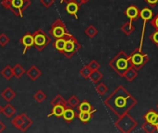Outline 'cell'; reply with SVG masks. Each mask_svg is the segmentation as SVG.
<instances>
[{
  "instance_id": "obj_1",
  "label": "cell",
  "mask_w": 158,
  "mask_h": 133,
  "mask_svg": "<svg viewBox=\"0 0 158 133\" xmlns=\"http://www.w3.org/2000/svg\"><path fill=\"white\" fill-rule=\"evenodd\" d=\"M104 103L115 115L120 117L129 113L138 104V101L124 86L119 85L106 97Z\"/></svg>"
},
{
  "instance_id": "obj_2",
  "label": "cell",
  "mask_w": 158,
  "mask_h": 133,
  "mask_svg": "<svg viewBox=\"0 0 158 133\" xmlns=\"http://www.w3.org/2000/svg\"><path fill=\"white\" fill-rule=\"evenodd\" d=\"M109 66L118 76L124 77L125 72L131 66V64L130 62L129 56L124 51H120L109 61Z\"/></svg>"
},
{
  "instance_id": "obj_3",
  "label": "cell",
  "mask_w": 158,
  "mask_h": 133,
  "mask_svg": "<svg viewBox=\"0 0 158 133\" xmlns=\"http://www.w3.org/2000/svg\"><path fill=\"white\" fill-rule=\"evenodd\" d=\"M117 129L123 133L132 132L137 127L138 122L129 114H125L123 116L118 117V119L115 122Z\"/></svg>"
},
{
  "instance_id": "obj_4",
  "label": "cell",
  "mask_w": 158,
  "mask_h": 133,
  "mask_svg": "<svg viewBox=\"0 0 158 133\" xmlns=\"http://www.w3.org/2000/svg\"><path fill=\"white\" fill-rule=\"evenodd\" d=\"M64 38L66 39V45L62 55H64L67 58H71L81 48V44L69 32L66 34Z\"/></svg>"
},
{
  "instance_id": "obj_5",
  "label": "cell",
  "mask_w": 158,
  "mask_h": 133,
  "mask_svg": "<svg viewBox=\"0 0 158 133\" xmlns=\"http://www.w3.org/2000/svg\"><path fill=\"white\" fill-rule=\"evenodd\" d=\"M130 62L131 64V66L137 69L140 70L142 68H143V66H145V64L149 61V56L148 55L144 54L142 51V48H136L130 56Z\"/></svg>"
},
{
  "instance_id": "obj_6",
  "label": "cell",
  "mask_w": 158,
  "mask_h": 133,
  "mask_svg": "<svg viewBox=\"0 0 158 133\" xmlns=\"http://www.w3.org/2000/svg\"><path fill=\"white\" fill-rule=\"evenodd\" d=\"M32 34L34 41L33 46L38 51H43L51 43V37L47 33H45L42 29L36 30Z\"/></svg>"
},
{
  "instance_id": "obj_7",
  "label": "cell",
  "mask_w": 158,
  "mask_h": 133,
  "mask_svg": "<svg viewBox=\"0 0 158 133\" xmlns=\"http://www.w3.org/2000/svg\"><path fill=\"white\" fill-rule=\"evenodd\" d=\"M49 33L53 38L58 39V38L64 37L69 32H68L67 27H66L65 23L63 22V20L60 19H56L54 21V23L52 24L50 31H49Z\"/></svg>"
},
{
  "instance_id": "obj_8",
  "label": "cell",
  "mask_w": 158,
  "mask_h": 133,
  "mask_svg": "<svg viewBox=\"0 0 158 133\" xmlns=\"http://www.w3.org/2000/svg\"><path fill=\"white\" fill-rule=\"evenodd\" d=\"M31 0H11L10 10L14 15L19 18L23 17V12L31 6Z\"/></svg>"
},
{
  "instance_id": "obj_9",
  "label": "cell",
  "mask_w": 158,
  "mask_h": 133,
  "mask_svg": "<svg viewBox=\"0 0 158 133\" xmlns=\"http://www.w3.org/2000/svg\"><path fill=\"white\" fill-rule=\"evenodd\" d=\"M19 44L23 46V51H22V55H25L26 52L31 49L33 44H34V41H33V34L31 32H26L20 39H19Z\"/></svg>"
},
{
  "instance_id": "obj_10",
  "label": "cell",
  "mask_w": 158,
  "mask_h": 133,
  "mask_svg": "<svg viewBox=\"0 0 158 133\" xmlns=\"http://www.w3.org/2000/svg\"><path fill=\"white\" fill-rule=\"evenodd\" d=\"M140 12H141V10L138 8V6L131 5V6H128V7L125 9L124 14H125V16H126L131 21L133 22V21L139 19V18H140Z\"/></svg>"
},
{
  "instance_id": "obj_11",
  "label": "cell",
  "mask_w": 158,
  "mask_h": 133,
  "mask_svg": "<svg viewBox=\"0 0 158 133\" xmlns=\"http://www.w3.org/2000/svg\"><path fill=\"white\" fill-rule=\"evenodd\" d=\"M76 118H77V113L75 112L74 108L68 106L65 108V111L62 116V118L64 119V121L68 124H70Z\"/></svg>"
},
{
  "instance_id": "obj_12",
  "label": "cell",
  "mask_w": 158,
  "mask_h": 133,
  "mask_svg": "<svg viewBox=\"0 0 158 133\" xmlns=\"http://www.w3.org/2000/svg\"><path fill=\"white\" fill-rule=\"evenodd\" d=\"M143 119L147 122L154 124L156 128H158V112L154 109L149 110L146 114L143 115Z\"/></svg>"
},
{
  "instance_id": "obj_13",
  "label": "cell",
  "mask_w": 158,
  "mask_h": 133,
  "mask_svg": "<svg viewBox=\"0 0 158 133\" xmlns=\"http://www.w3.org/2000/svg\"><path fill=\"white\" fill-rule=\"evenodd\" d=\"M26 74L27 76L32 81H35L38 78L41 77L42 75V71L34 65H32L31 68H29V69L26 71Z\"/></svg>"
},
{
  "instance_id": "obj_14",
  "label": "cell",
  "mask_w": 158,
  "mask_h": 133,
  "mask_svg": "<svg viewBox=\"0 0 158 133\" xmlns=\"http://www.w3.org/2000/svg\"><path fill=\"white\" fill-rule=\"evenodd\" d=\"M67 106H63V105H56V106H52L53 108L51 110V113L47 115V118H50V117H53V116L56 117V118H62L63 113L65 111V108Z\"/></svg>"
},
{
  "instance_id": "obj_15",
  "label": "cell",
  "mask_w": 158,
  "mask_h": 133,
  "mask_svg": "<svg viewBox=\"0 0 158 133\" xmlns=\"http://www.w3.org/2000/svg\"><path fill=\"white\" fill-rule=\"evenodd\" d=\"M79 8H80V6H79L77 3H75L74 1L69 2V3H67L66 7H65V9H66V11H67V13H68V14H69V15L74 16L76 19H78V16H77V14H78Z\"/></svg>"
},
{
  "instance_id": "obj_16",
  "label": "cell",
  "mask_w": 158,
  "mask_h": 133,
  "mask_svg": "<svg viewBox=\"0 0 158 133\" xmlns=\"http://www.w3.org/2000/svg\"><path fill=\"white\" fill-rule=\"evenodd\" d=\"M16 93L14 92V90H12L10 87H6L5 90L2 91L1 93V97L7 103H9L11 100L14 99V97H16Z\"/></svg>"
},
{
  "instance_id": "obj_17",
  "label": "cell",
  "mask_w": 158,
  "mask_h": 133,
  "mask_svg": "<svg viewBox=\"0 0 158 133\" xmlns=\"http://www.w3.org/2000/svg\"><path fill=\"white\" fill-rule=\"evenodd\" d=\"M77 108L79 112H92V113L95 112V109L94 108V106L87 100H84L81 103H80Z\"/></svg>"
},
{
  "instance_id": "obj_18",
  "label": "cell",
  "mask_w": 158,
  "mask_h": 133,
  "mask_svg": "<svg viewBox=\"0 0 158 133\" xmlns=\"http://www.w3.org/2000/svg\"><path fill=\"white\" fill-rule=\"evenodd\" d=\"M140 18H142L143 19V21L151 20L154 18L153 10L150 7H143L140 12Z\"/></svg>"
},
{
  "instance_id": "obj_19",
  "label": "cell",
  "mask_w": 158,
  "mask_h": 133,
  "mask_svg": "<svg viewBox=\"0 0 158 133\" xmlns=\"http://www.w3.org/2000/svg\"><path fill=\"white\" fill-rule=\"evenodd\" d=\"M93 114L92 112H79L77 114V118L80 119V121L83 124L89 123L92 118H93Z\"/></svg>"
},
{
  "instance_id": "obj_20",
  "label": "cell",
  "mask_w": 158,
  "mask_h": 133,
  "mask_svg": "<svg viewBox=\"0 0 158 133\" xmlns=\"http://www.w3.org/2000/svg\"><path fill=\"white\" fill-rule=\"evenodd\" d=\"M65 45H66V39H65L64 37L56 39V41H55L54 44H53L54 48H55L58 53H60V54L63 53L64 48H65Z\"/></svg>"
},
{
  "instance_id": "obj_21",
  "label": "cell",
  "mask_w": 158,
  "mask_h": 133,
  "mask_svg": "<svg viewBox=\"0 0 158 133\" xmlns=\"http://www.w3.org/2000/svg\"><path fill=\"white\" fill-rule=\"evenodd\" d=\"M137 76H138V70L135 69L132 66H131L124 74V78H126V80L130 82L132 81Z\"/></svg>"
},
{
  "instance_id": "obj_22",
  "label": "cell",
  "mask_w": 158,
  "mask_h": 133,
  "mask_svg": "<svg viewBox=\"0 0 158 133\" xmlns=\"http://www.w3.org/2000/svg\"><path fill=\"white\" fill-rule=\"evenodd\" d=\"M23 122H24V118H23V113H21L20 115H18L16 116L12 121H11V124L19 131L21 130L22 126H23Z\"/></svg>"
},
{
  "instance_id": "obj_23",
  "label": "cell",
  "mask_w": 158,
  "mask_h": 133,
  "mask_svg": "<svg viewBox=\"0 0 158 133\" xmlns=\"http://www.w3.org/2000/svg\"><path fill=\"white\" fill-rule=\"evenodd\" d=\"M3 114H4V116L6 118H11L13 116H14V114L16 113V108H14L9 103L8 104H6L4 107H3V112H2Z\"/></svg>"
},
{
  "instance_id": "obj_24",
  "label": "cell",
  "mask_w": 158,
  "mask_h": 133,
  "mask_svg": "<svg viewBox=\"0 0 158 133\" xmlns=\"http://www.w3.org/2000/svg\"><path fill=\"white\" fill-rule=\"evenodd\" d=\"M121 31L126 34V35H131L134 31H135V26L132 24V21H128L126 23H124L121 26Z\"/></svg>"
},
{
  "instance_id": "obj_25",
  "label": "cell",
  "mask_w": 158,
  "mask_h": 133,
  "mask_svg": "<svg viewBox=\"0 0 158 133\" xmlns=\"http://www.w3.org/2000/svg\"><path fill=\"white\" fill-rule=\"evenodd\" d=\"M0 74L6 80V81H9L13 76V68L10 67L9 65H6L1 71H0Z\"/></svg>"
},
{
  "instance_id": "obj_26",
  "label": "cell",
  "mask_w": 158,
  "mask_h": 133,
  "mask_svg": "<svg viewBox=\"0 0 158 133\" xmlns=\"http://www.w3.org/2000/svg\"><path fill=\"white\" fill-rule=\"evenodd\" d=\"M142 130L146 133H155L158 132V128H156L154 124L145 121L143 125H142Z\"/></svg>"
},
{
  "instance_id": "obj_27",
  "label": "cell",
  "mask_w": 158,
  "mask_h": 133,
  "mask_svg": "<svg viewBox=\"0 0 158 133\" xmlns=\"http://www.w3.org/2000/svg\"><path fill=\"white\" fill-rule=\"evenodd\" d=\"M24 73H26L24 68L19 65V64H16L14 67H13V74H14V77L17 78V79H19L22 77V75H24Z\"/></svg>"
},
{
  "instance_id": "obj_28",
  "label": "cell",
  "mask_w": 158,
  "mask_h": 133,
  "mask_svg": "<svg viewBox=\"0 0 158 133\" xmlns=\"http://www.w3.org/2000/svg\"><path fill=\"white\" fill-rule=\"evenodd\" d=\"M102 79H103V74H102V72L99 71V69L92 71V74L90 76V80L93 83L95 84V83L99 82V81H101Z\"/></svg>"
},
{
  "instance_id": "obj_29",
  "label": "cell",
  "mask_w": 158,
  "mask_h": 133,
  "mask_svg": "<svg viewBox=\"0 0 158 133\" xmlns=\"http://www.w3.org/2000/svg\"><path fill=\"white\" fill-rule=\"evenodd\" d=\"M23 118H24V122H23V126H22L20 131L25 132V131H27V130H28L30 127H31V125L33 124V121H32V119H31L25 113H23Z\"/></svg>"
},
{
  "instance_id": "obj_30",
  "label": "cell",
  "mask_w": 158,
  "mask_h": 133,
  "mask_svg": "<svg viewBox=\"0 0 158 133\" xmlns=\"http://www.w3.org/2000/svg\"><path fill=\"white\" fill-rule=\"evenodd\" d=\"M51 106H56V105H63V106H68V103H67V101L63 98V96L61 95V94H57L52 101H51Z\"/></svg>"
},
{
  "instance_id": "obj_31",
  "label": "cell",
  "mask_w": 158,
  "mask_h": 133,
  "mask_svg": "<svg viewBox=\"0 0 158 133\" xmlns=\"http://www.w3.org/2000/svg\"><path fill=\"white\" fill-rule=\"evenodd\" d=\"M97 32H98V31H97V29H96L94 25H89V26L85 29V31H84V33H85L89 38H94V37L97 34Z\"/></svg>"
},
{
  "instance_id": "obj_32",
  "label": "cell",
  "mask_w": 158,
  "mask_h": 133,
  "mask_svg": "<svg viewBox=\"0 0 158 133\" xmlns=\"http://www.w3.org/2000/svg\"><path fill=\"white\" fill-rule=\"evenodd\" d=\"M80 74H81V76L83 79L88 80V79H90V76H91V74H92V69L88 67V65H86V66H84V67H82V68L81 69Z\"/></svg>"
},
{
  "instance_id": "obj_33",
  "label": "cell",
  "mask_w": 158,
  "mask_h": 133,
  "mask_svg": "<svg viewBox=\"0 0 158 133\" xmlns=\"http://www.w3.org/2000/svg\"><path fill=\"white\" fill-rule=\"evenodd\" d=\"M46 97H47L46 94H45L43 91H41V90L37 91V92L34 94V95H33L34 100H35L37 103H39V104L43 103V102L46 99Z\"/></svg>"
},
{
  "instance_id": "obj_34",
  "label": "cell",
  "mask_w": 158,
  "mask_h": 133,
  "mask_svg": "<svg viewBox=\"0 0 158 133\" xmlns=\"http://www.w3.org/2000/svg\"><path fill=\"white\" fill-rule=\"evenodd\" d=\"M67 103H68L69 106H70L72 108H76V107H78V106L80 104V100L76 95H71L69 98V100L67 101Z\"/></svg>"
},
{
  "instance_id": "obj_35",
  "label": "cell",
  "mask_w": 158,
  "mask_h": 133,
  "mask_svg": "<svg viewBox=\"0 0 158 133\" xmlns=\"http://www.w3.org/2000/svg\"><path fill=\"white\" fill-rule=\"evenodd\" d=\"M95 90H96V92H97V94H98L99 95L103 96V95H105V94L108 91V87H107L105 83L100 82L99 84L96 85Z\"/></svg>"
},
{
  "instance_id": "obj_36",
  "label": "cell",
  "mask_w": 158,
  "mask_h": 133,
  "mask_svg": "<svg viewBox=\"0 0 158 133\" xmlns=\"http://www.w3.org/2000/svg\"><path fill=\"white\" fill-rule=\"evenodd\" d=\"M9 42H10V38L6 33L0 34V46L1 47H5L6 45L9 44Z\"/></svg>"
},
{
  "instance_id": "obj_37",
  "label": "cell",
  "mask_w": 158,
  "mask_h": 133,
  "mask_svg": "<svg viewBox=\"0 0 158 133\" xmlns=\"http://www.w3.org/2000/svg\"><path fill=\"white\" fill-rule=\"evenodd\" d=\"M149 39L158 47V31L156 30L154 32H152L149 36Z\"/></svg>"
},
{
  "instance_id": "obj_38",
  "label": "cell",
  "mask_w": 158,
  "mask_h": 133,
  "mask_svg": "<svg viewBox=\"0 0 158 133\" xmlns=\"http://www.w3.org/2000/svg\"><path fill=\"white\" fill-rule=\"evenodd\" d=\"M88 67L92 69V71L94 70H98L100 68V64L96 61V60H92L90 61V63L88 64Z\"/></svg>"
},
{
  "instance_id": "obj_39",
  "label": "cell",
  "mask_w": 158,
  "mask_h": 133,
  "mask_svg": "<svg viewBox=\"0 0 158 133\" xmlns=\"http://www.w3.org/2000/svg\"><path fill=\"white\" fill-rule=\"evenodd\" d=\"M40 2H41V4H42L44 7L49 8V7H51V6L54 5L55 0H40Z\"/></svg>"
},
{
  "instance_id": "obj_40",
  "label": "cell",
  "mask_w": 158,
  "mask_h": 133,
  "mask_svg": "<svg viewBox=\"0 0 158 133\" xmlns=\"http://www.w3.org/2000/svg\"><path fill=\"white\" fill-rule=\"evenodd\" d=\"M150 21H151V22H150L151 25H152L156 30H157L158 31V13L153 18V19H151V20H150Z\"/></svg>"
},
{
  "instance_id": "obj_41",
  "label": "cell",
  "mask_w": 158,
  "mask_h": 133,
  "mask_svg": "<svg viewBox=\"0 0 158 133\" xmlns=\"http://www.w3.org/2000/svg\"><path fill=\"white\" fill-rule=\"evenodd\" d=\"M1 5L6 9H9L10 10V8H11V0H2L1 1Z\"/></svg>"
},
{
  "instance_id": "obj_42",
  "label": "cell",
  "mask_w": 158,
  "mask_h": 133,
  "mask_svg": "<svg viewBox=\"0 0 158 133\" xmlns=\"http://www.w3.org/2000/svg\"><path fill=\"white\" fill-rule=\"evenodd\" d=\"M145 1L151 7H155L158 4V0H143Z\"/></svg>"
},
{
  "instance_id": "obj_43",
  "label": "cell",
  "mask_w": 158,
  "mask_h": 133,
  "mask_svg": "<svg viewBox=\"0 0 158 133\" xmlns=\"http://www.w3.org/2000/svg\"><path fill=\"white\" fill-rule=\"evenodd\" d=\"M74 2L77 3L80 6H81V5H83V1H82V0H74Z\"/></svg>"
},
{
  "instance_id": "obj_44",
  "label": "cell",
  "mask_w": 158,
  "mask_h": 133,
  "mask_svg": "<svg viewBox=\"0 0 158 133\" xmlns=\"http://www.w3.org/2000/svg\"><path fill=\"white\" fill-rule=\"evenodd\" d=\"M72 1H74V0H60V3L62 4V3H69V2H72Z\"/></svg>"
},
{
  "instance_id": "obj_45",
  "label": "cell",
  "mask_w": 158,
  "mask_h": 133,
  "mask_svg": "<svg viewBox=\"0 0 158 133\" xmlns=\"http://www.w3.org/2000/svg\"><path fill=\"white\" fill-rule=\"evenodd\" d=\"M82 1H83V4H86V3H88L90 0H82Z\"/></svg>"
},
{
  "instance_id": "obj_46",
  "label": "cell",
  "mask_w": 158,
  "mask_h": 133,
  "mask_svg": "<svg viewBox=\"0 0 158 133\" xmlns=\"http://www.w3.org/2000/svg\"><path fill=\"white\" fill-rule=\"evenodd\" d=\"M2 112H3V106H0V114H1Z\"/></svg>"
},
{
  "instance_id": "obj_47",
  "label": "cell",
  "mask_w": 158,
  "mask_h": 133,
  "mask_svg": "<svg viewBox=\"0 0 158 133\" xmlns=\"http://www.w3.org/2000/svg\"><path fill=\"white\" fill-rule=\"evenodd\" d=\"M157 106V108H158V104H157V106Z\"/></svg>"
}]
</instances>
